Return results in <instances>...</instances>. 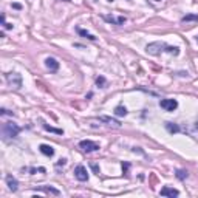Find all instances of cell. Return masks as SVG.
<instances>
[{"instance_id": "5", "label": "cell", "mask_w": 198, "mask_h": 198, "mask_svg": "<svg viewBox=\"0 0 198 198\" xmlns=\"http://www.w3.org/2000/svg\"><path fill=\"white\" fill-rule=\"evenodd\" d=\"M74 177L79 181H87L88 180V172H87V169L82 164H79V166L74 167Z\"/></svg>"}, {"instance_id": "13", "label": "cell", "mask_w": 198, "mask_h": 198, "mask_svg": "<svg viewBox=\"0 0 198 198\" xmlns=\"http://www.w3.org/2000/svg\"><path fill=\"white\" fill-rule=\"evenodd\" d=\"M181 22H183V23H187V22H198V14H186V16H183Z\"/></svg>"}, {"instance_id": "21", "label": "cell", "mask_w": 198, "mask_h": 198, "mask_svg": "<svg viewBox=\"0 0 198 198\" xmlns=\"http://www.w3.org/2000/svg\"><path fill=\"white\" fill-rule=\"evenodd\" d=\"M96 84L101 87V88H105V85H107V82H105V79L102 77V76H99L98 79H96Z\"/></svg>"}, {"instance_id": "17", "label": "cell", "mask_w": 198, "mask_h": 198, "mask_svg": "<svg viewBox=\"0 0 198 198\" xmlns=\"http://www.w3.org/2000/svg\"><path fill=\"white\" fill-rule=\"evenodd\" d=\"M166 129L170 132V133H178L180 132V127L177 124H172V122H166Z\"/></svg>"}, {"instance_id": "1", "label": "cell", "mask_w": 198, "mask_h": 198, "mask_svg": "<svg viewBox=\"0 0 198 198\" xmlns=\"http://www.w3.org/2000/svg\"><path fill=\"white\" fill-rule=\"evenodd\" d=\"M20 133V127L14 122H5L2 126V136L3 139H13Z\"/></svg>"}, {"instance_id": "12", "label": "cell", "mask_w": 198, "mask_h": 198, "mask_svg": "<svg viewBox=\"0 0 198 198\" xmlns=\"http://www.w3.org/2000/svg\"><path fill=\"white\" fill-rule=\"evenodd\" d=\"M104 19H105L107 22H110V23H115V25H122V23L126 22V17H118V19H115L113 16H104Z\"/></svg>"}, {"instance_id": "4", "label": "cell", "mask_w": 198, "mask_h": 198, "mask_svg": "<svg viewBox=\"0 0 198 198\" xmlns=\"http://www.w3.org/2000/svg\"><path fill=\"white\" fill-rule=\"evenodd\" d=\"M79 147H81L84 152H96V150H99V144L98 142H93V141H90V139H84V141H81L79 142Z\"/></svg>"}, {"instance_id": "8", "label": "cell", "mask_w": 198, "mask_h": 198, "mask_svg": "<svg viewBox=\"0 0 198 198\" xmlns=\"http://www.w3.org/2000/svg\"><path fill=\"white\" fill-rule=\"evenodd\" d=\"M45 65H47V68H48L51 73H56V71L59 70V62H57L54 57H47V59H45Z\"/></svg>"}, {"instance_id": "2", "label": "cell", "mask_w": 198, "mask_h": 198, "mask_svg": "<svg viewBox=\"0 0 198 198\" xmlns=\"http://www.w3.org/2000/svg\"><path fill=\"white\" fill-rule=\"evenodd\" d=\"M166 50H167V45L164 42H152V44H149L146 47V51L149 54H152V56H160Z\"/></svg>"}, {"instance_id": "7", "label": "cell", "mask_w": 198, "mask_h": 198, "mask_svg": "<svg viewBox=\"0 0 198 198\" xmlns=\"http://www.w3.org/2000/svg\"><path fill=\"white\" fill-rule=\"evenodd\" d=\"M160 195L161 196H178L180 195V192L177 190V189H173V187H169V186H164L161 190H160Z\"/></svg>"}, {"instance_id": "9", "label": "cell", "mask_w": 198, "mask_h": 198, "mask_svg": "<svg viewBox=\"0 0 198 198\" xmlns=\"http://www.w3.org/2000/svg\"><path fill=\"white\" fill-rule=\"evenodd\" d=\"M99 121H101V122H107V126H111V127H115V129H119V127H121V122L116 121V119H113V118H110V116H101Z\"/></svg>"}, {"instance_id": "24", "label": "cell", "mask_w": 198, "mask_h": 198, "mask_svg": "<svg viewBox=\"0 0 198 198\" xmlns=\"http://www.w3.org/2000/svg\"><path fill=\"white\" fill-rule=\"evenodd\" d=\"M13 8H16V10H22V5H19V3H13Z\"/></svg>"}, {"instance_id": "6", "label": "cell", "mask_w": 198, "mask_h": 198, "mask_svg": "<svg viewBox=\"0 0 198 198\" xmlns=\"http://www.w3.org/2000/svg\"><path fill=\"white\" fill-rule=\"evenodd\" d=\"M160 107L164 108L166 111H173V110H177L178 102H177V99H161L160 101Z\"/></svg>"}, {"instance_id": "20", "label": "cell", "mask_w": 198, "mask_h": 198, "mask_svg": "<svg viewBox=\"0 0 198 198\" xmlns=\"http://www.w3.org/2000/svg\"><path fill=\"white\" fill-rule=\"evenodd\" d=\"M177 178L178 180H186L187 178V170H177Z\"/></svg>"}, {"instance_id": "19", "label": "cell", "mask_w": 198, "mask_h": 198, "mask_svg": "<svg viewBox=\"0 0 198 198\" xmlns=\"http://www.w3.org/2000/svg\"><path fill=\"white\" fill-rule=\"evenodd\" d=\"M167 53H170V54H173V56H178L180 54V48L178 47H169L167 45V50H166Z\"/></svg>"}, {"instance_id": "18", "label": "cell", "mask_w": 198, "mask_h": 198, "mask_svg": "<svg viewBox=\"0 0 198 198\" xmlns=\"http://www.w3.org/2000/svg\"><path fill=\"white\" fill-rule=\"evenodd\" d=\"M44 129L47 132H51V133H57V135H64V130L62 129H54V127H50L48 124H44Z\"/></svg>"}, {"instance_id": "26", "label": "cell", "mask_w": 198, "mask_h": 198, "mask_svg": "<svg viewBox=\"0 0 198 198\" xmlns=\"http://www.w3.org/2000/svg\"><path fill=\"white\" fill-rule=\"evenodd\" d=\"M195 129H196V130H198V122H196V124H195Z\"/></svg>"}, {"instance_id": "27", "label": "cell", "mask_w": 198, "mask_h": 198, "mask_svg": "<svg viewBox=\"0 0 198 198\" xmlns=\"http://www.w3.org/2000/svg\"><path fill=\"white\" fill-rule=\"evenodd\" d=\"M196 42H198V36H196Z\"/></svg>"}, {"instance_id": "3", "label": "cell", "mask_w": 198, "mask_h": 198, "mask_svg": "<svg viewBox=\"0 0 198 198\" xmlns=\"http://www.w3.org/2000/svg\"><path fill=\"white\" fill-rule=\"evenodd\" d=\"M5 77H6V82L10 87H13L16 90H19L22 87V76L19 73H8Z\"/></svg>"}, {"instance_id": "28", "label": "cell", "mask_w": 198, "mask_h": 198, "mask_svg": "<svg viewBox=\"0 0 198 198\" xmlns=\"http://www.w3.org/2000/svg\"><path fill=\"white\" fill-rule=\"evenodd\" d=\"M64 2H68V0H64Z\"/></svg>"}, {"instance_id": "10", "label": "cell", "mask_w": 198, "mask_h": 198, "mask_svg": "<svg viewBox=\"0 0 198 198\" xmlns=\"http://www.w3.org/2000/svg\"><path fill=\"white\" fill-rule=\"evenodd\" d=\"M6 184H8V187H10L11 192H16L19 189V181L13 175H6Z\"/></svg>"}, {"instance_id": "15", "label": "cell", "mask_w": 198, "mask_h": 198, "mask_svg": "<svg viewBox=\"0 0 198 198\" xmlns=\"http://www.w3.org/2000/svg\"><path fill=\"white\" fill-rule=\"evenodd\" d=\"M77 33L81 34L82 37H87V39H90V41H96V37H95L93 34L87 33V31H85V29H82V28H77Z\"/></svg>"}, {"instance_id": "14", "label": "cell", "mask_w": 198, "mask_h": 198, "mask_svg": "<svg viewBox=\"0 0 198 198\" xmlns=\"http://www.w3.org/2000/svg\"><path fill=\"white\" fill-rule=\"evenodd\" d=\"M41 190H44V192H47V193H53V195H56V196L60 195V190H57V189H54V187H51V186H44V187H41Z\"/></svg>"}, {"instance_id": "22", "label": "cell", "mask_w": 198, "mask_h": 198, "mask_svg": "<svg viewBox=\"0 0 198 198\" xmlns=\"http://www.w3.org/2000/svg\"><path fill=\"white\" fill-rule=\"evenodd\" d=\"M91 169H93V172H95L96 175H99V167H98L96 164H91Z\"/></svg>"}, {"instance_id": "29", "label": "cell", "mask_w": 198, "mask_h": 198, "mask_svg": "<svg viewBox=\"0 0 198 198\" xmlns=\"http://www.w3.org/2000/svg\"><path fill=\"white\" fill-rule=\"evenodd\" d=\"M156 2H160V0H156Z\"/></svg>"}, {"instance_id": "16", "label": "cell", "mask_w": 198, "mask_h": 198, "mask_svg": "<svg viewBox=\"0 0 198 198\" xmlns=\"http://www.w3.org/2000/svg\"><path fill=\"white\" fill-rule=\"evenodd\" d=\"M115 115H116V116H126V115H127V108L122 107V105H118V107L115 108Z\"/></svg>"}, {"instance_id": "25", "label": "cell", "mask_w": 198, "mask_h": 198, "mask_svg": "<svg viewBox=\"0 0 198 198\" xmlns=\"http://www.w3.org/2000/svg\"><path fill=\"white\" fill-rule=\"evenodd\" d=\"M3 26H5V28H6V29H11V28H13V25H11V23H5V25H3Z\"/></svg>"}, {"instance_id": "11", "label": "cell", "mask_w": 198, "mask_h": 198, "mask_svg": "<svg viewBox=\"0 0 198 198\" xmlns=\"http://www.w3.org/2000/svg\"><path fill=\"white\" fill-rule=\"evenodd\" d=\"M39 150H41L45 156H53L54 155V149L51 146H48V144H41L39 146Z\"/></svg>"}, {"instance_id": "23", "label": "cell", "mask_w": 198, "mask_h": 198, "mask_svg": "<svg viewBox=\"0 0 198 198\" xmlns=\"http://www.w3.org/2000/svg\"><path fill=\"white\" fill-rule=\"evenodd\" d=\"M65 163H67V160H65V158H62V160H59L57 166H65Z\"/></svg>"}]
</instances>
